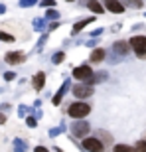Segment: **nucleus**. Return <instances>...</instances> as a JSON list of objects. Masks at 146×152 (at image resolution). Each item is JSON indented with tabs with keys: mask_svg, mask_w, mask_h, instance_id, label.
Returning a JSON list of instances; mask_svg holds the SVG:
<instances>
[{
	"mask_svg": "<svg viewBox=\"0 0 146 152\" xmlns=\"http://www.w3.org/2000/svg\"><path fill=\"white\" fill-rule=\"evenodd\" d=\"M65 111H67V115L71 118L77 121V118H85L87 115L91 113V105H89V103H83V101H75V103H71Z\"/></svg>",
	"mask_w": 146,
	"mask_h": 152,
	"instance_id": "nucleus-1",
	"label": "nucleus"
},
{
	"mask_svg": "<svg viewBox=\"0 0 146 152\" xmlns=\"http://www.w3.org/2000/svg\"><path fill=\"white\" fill-rule=\"evenodd\" d=\"M69 130H71L73 138H81V140H83V138H87L91 126H89V123H87L85 118H77V121H73V124L69 126Z\"/></svg>",
	"mask_w": 146,
	"mask_h": 152,
	"instance_id": "nucleus-2",
	"label": "nucleus"
},
{
	"mask_svg": "<svg viewBox=\"0 0 146 152\" xmlns=\"http://www.w3.org/2000/svg\"><path fill=\"white\" fill-rule=\"evenodd\" d=\"M93 73H95V71L91 69L89 63H81V65H75V67H73L71 75H73V79H77L79 83H87V81L93 77Z\"/></svg>",
	"mask_w": 146,
	"mask_h": 152,
	"instance_id": "nucleus-3",
	"label": "nucleus"
},
{
	"mask_svg": "<svg viewBox=\"0 0 146 152\" xmlns=\"http://www.w3.org/2000/svg\"><path fill=\"white\" fill-rule=\"evenodd\" d=\"M128 44L138 59H146V36H132L128 39Z\"/></svg>",
	"mask_w": 146,
	"mask_h": 152,
	"instance_id": "nucleus-4",
	"label": "nucleus"
},
{
	"mask_svg": "<svg viewBox=\"0 0 146 152\" xmlns=\"http://www.w3.org/2000/svg\"><path fill=\"white\" fill-rule=\"evenodd\" d=\"M71 93L75 95V99H77V101H83V99H89V97H93L95 89H93L91 85L77 83V85H73V87H71Z\"/></svg>",
	"mask_w": 146,
	"mask_h": 152,
	"instance_id": "nucleus-5",
	"label": "nucleus"
},
{
	"mask_svg": "<svg viewBox=\"0 0 146 152\" xmlns=\"http://www.w3.org/2000/svg\"><path fill=\"white\" fill-rule=\"evenodd\" d=\"M83 148L87 152H107V146L103 144L97 136H87V138H83Z\"/></svg>",
	"mask_w": 146,
	"mask_h": 152,
	"instance_id": "nucleus-6",
	"label": "nucleus"
},
{
	"mask_svg": "<svg viewBox=\"0 0 146 152\" xmlns=\"http://www.w3.org/2000/svg\"><path fill=\"white\" fill-rule=\"evenodd\" d=\"M130 50H132V48H130V44L126 39H117V42H112L109 51H112V53H117V56H120V57H126Z\"/></svg>",
	"mask_w": 146,
	"mask_h": 152,
	"instance_id": "nucleus-7",
	"label": "nucleus"
},
{
	"mask_svg": "<svg viewBox=\"0 0 146 152\" xmlns=\"http://www.w3.org/2000/svg\"><path fill=\"white\" fill-rule=\"evenodd\" d=\"M71 87H73V85H71V79H65V81L61 83V87H59V91H57L55 95L51 97V103H53L55 107H59V105L63 103V97H65V93H67Z\"/></svg>",
	"mask_w": 146,
	"mask_h": 152,
	"instance_id": "nucleus-8",
	"label": "nucleus"
},
{
	"mask_svg": "<svg viewBox=\"0 0 146 152\" xmlns=\"http://www.w3.org/2000/svg\"><path fill=\"white\" fill-rule=\"evenodd\" d=\"M26 53L24 51H8L4 56V61L8 63V65H18V63H24L26 61Z\"/></svg>",
	"mask_w": 146,
	"mask_h": 152,
	"instance_id": "nucleus-9",
	"label": "nucleus"
},
{
	"mask_svg": "<svg viewBox=\"0 0 146 152\" xmlns=\"http://www.w3.org/2000/svg\"><path fill=\"white\" fill-rule=\"evenodd\" d=\"M103 6H105V10L112 12V14H123L126 10L120 0H103Z\"/></svg>",
	"mask_w": 146,
	"mask_h": 152,
	"instance_id": "nucleus-10",
	"label": "nucleus"
},
{
	"mask_svg": "<svg viewBox=\"0 0 146 152\" xmlns=\"http://www.w3.org/2000/svg\"><path fill=\"white\" fill-rule=\"evenodd\" d=\"M105 59H107V51L103 50V48H95V50L91 51V56H89V63H93V65L105 61Z\"/></svg>",
	"mask_w": 146,
	"mask_h": 152,
	"instance_id": "nucleus-11",
	"label": "nucleus"
},
{
	"mask_svg": "<svg viewBox=\"0 0 146 152\" xmlns=\"http://www.w3.org/2000/svg\"><path fill=\"white\" fill-rule=\"evenodd\" d=\"M95 136L99 138V140L105 144V146H112V134L109 132V130H103V129H99V130H95Z\"/></svg>",
	"mask_w": 146,
	"mask_h": 152,
	"instance_id": "nucleus-12",
	"label": "nucleus"
},
{
	"mask_svg": "<svg viewBox=\"0 0 146 152\" xmlns=\"http://www.w3.org/2000/svg\"><path fill=\"white\" fill-rule=\"evenodd\" d=\"M32 85H34L36 91H42L45 87V73L44 71H38V73L32 77Z\"/></svg>",
	"mask_w": 146,
	"mask_h": 152,
	"instance_id": "nucleus-13",
	"label": "nucleus"
},
{
	"mask_svg": "<svg viewBox=\"0 0 146 152\" xmlns=\"http://www.w3.org/2000/svg\"><path fill=\"white\" fill-rule=\"evenodd\" d=\"M87 8H89L93 14H97V16H101V14H105V6L99 2V0H87Z\"/></svg>",
	"mask_w": 146,
	"mask_h": 152,
	"instance_id": "nucleus-14",
	"label": "nucleus"
},
{
	"mask_svg": "<svg viewBox=\"0 0 146 152\" xmlns=\"http://www.w3.org/2000/svg\"><path fill=\"white\" fill-rule=\"evenodd\" d=\"M107 77H109L107 71H99V73H93V77H91L85 85H91V87H95V85L103 83V81H107Z\"/></svg>",
	"mask_w": 146,
	"mask_h": 152,
	"instance_id": "nucleus-15",
	"label": "nucleus"
},
{
	"mask_svg": "<svg viewBox=\"0 0 146 152\" xmlns=\"http://www.w3.org/2000/svg\"><path fill=\"white\" fill-rule=\"evenodd\" d=\"M12 150L14 152H26L28 150V142L22 140V138H14L12 140Z\"/></svg>",
	"mask_w": 146,
	"mask_h": 152,
	"instance_id": "nucleus-16",
	"label": "nucleus"
},
{
	"mask_svg": "<svg viewBox=\"0 0 146 152\" xmlns=\"http://www.w3.org/2000/svg\"><path fill=\"white\" fill-rule=\"evenodd\" d=\"M93 22V18H83V20H79L77 24H75V26H73V30H71V36H77L79 32H81V30L85 28V26H87V24H91Z\"/></svg>",
	"mask_w": 146,
	"mask_h": 152,
	"instance_id": "nucleus-17",
	"label": "nucleus"
},
{
	"mask_svg": "<svg viewBox=\"0 0 146 152\" xmlns=\"http://www.w3.org/2000/svg\"><path fill=\"white\" fill-rule=\"evenodd\" d=\"M65 130H67V126H65V121H61V124H59V126H55V129H50V130H47V136L55 138V136H59L61 132H65Z\"/></svg>",
	"mask_w": 146,
	"mask_h": 152,
	"instance_id": "nucleus-18",
	"label": "nucleus"
},
{
	"mask_svg": "<svg viewBox=\"0 0 146 152\" xmlns=\"http://www.w3.org/2000/svg\"><path fill=\"white\" fill-rule=\"evenodd\" d=\"M120 2H123V6L124 8H132V10H140L142 6V0H120Z\"/></svg>",
	"mask_w": 146,
	"mask_h": 152,
	"instance_id": "nucleus-19",
	"label": "nucleus"
},
{
	"mask_svg": "<svg viewBox=\"0 0 146 152\" xmlns=\"http://www.w3.org/2000/svg\"><path fill=\"white\" fill-rule=\"evenodd\" d=\"M63 59H65V51H63V50L55 51V53L51 56V63H53V65H59V63H61Z\"/></svg>",
	"mask_w": 146,
	"mask_h": 152,
	"instance_id": "nucleus-20",
	"label": "nucleus"
},
{
	"mask_svg": "<svg viewBox=\"0 0 146 152\" xmlns=\"http://www.w3.org/2000/svg\"><path fill=\"white\" fill-rule=\"evenodd\" d=\"M34 30L36 32H44L45 30V18H34Z\"/></svg>",
	"mask_w": 146,
	"mask_h": 152,
	"instance_id": "nucleus-21",
	"label": "nucleus"
},
{
	"mask_svg": "<svg viewBox=\"0 0 146 152\" xmlns=\"http://www.w3.org/2000/svg\"><path fill=\"white\" fill-rule=\"evenodd\" d=\"M45 20H47V22H57V20H59V12L57 10H53V8H47V12H45Z\"/></svg>",
	"mask_w": 146,
	"mask_h": 152,
	"instance_id": "nucleus-22",
	"label": "nucleus"
},
{
	"mask_svg": "<svg viewBox=\"0 0 146 152\" xmlns=\"http://www.w3.org/2000/svg\"><path fill=\"white\" fill-rule=\"evenodd\" d=\"M112 152H136L134 146H128V144H115Z\"/></svg>",
	"mask_w": 146,
	"mask_h": 152,
	"instance_id": "nucleus-23",
	"label": "nucleus"
},
{
	"mask_svg": "<svg viewBox=\"0 0 146 152\" xmlns=\"http://www.w3.org/2000/svg\"><path fill=\"white\" fill-rule=\"evenodd\" d=\"M124 57H120V56H117V53H112V51H109L107 53V61L111 63V65H115V63H120Z\"/></svg>",
	"mask_w": 146,
	"mask_h": 152,
	"instance_id": "nucleus-24",
	"label": "nucleus"
},
{
	"mask_svg": "<svg viewBox=\"0 0 146 152\" xmlns=\"http://www.w3.org/2000/svg\"><path fill=\"white\" fill-rule=\"evenodd\" d=\"M0 42H6V44H12V42H16V38L12 34H8V32H4V30H0Z\"/></svg>",
	"mask_w": 146,
	"mask_h": 152,
	"instance_id": "nucleus-25",
	"label": "nucleus"
},
{
	"mask_svg": "<svg viewBox=\"0 0 146 152\" xmlns=\"http://www.w3.org/2000/svg\"><path fill=\"white\" fill-rule=\"evenodd\" d=\"M28 113L34 115V109H28L26 105H20V107H18V117H20V118H26V115H28Z\"/></svg>",
	"mask_w": 146,
	"mask_h": 152,
	"instance_id": "nucleus-26",
	"label": "nucleus"
},
{
	"mask_svg": "<svg viewBox=\"0 0 146 152\" xmlns=\"http://www.w3.org/2000/svg\"><path fill=\"white\" fill-rule=\"evenodd\" d=\"M26 124H28L30 129H36V126H38V118H36L34 115H30V117H26Z\"/></svg>",
	"mask_w": 146,
	"mask_h": 152,
	"instance_id": "nucleus-27",
	"label": "nucleus"
},
{
	"mask_svg": "<svg viewBox=\"0 0 146 152\" xmlns=\"http://www.w3.org/2000/svg\"><path fill=\"white\" fill-rule=\"evenodd\" d=\"M38 0H18V4H20V8H30V6H34Z\"/></svg>",
	"mask_w": 146,
	"mask_h": 152,
	"instance_id": "nucleus-28",
	"label": "nucleus"
},
{
	"mask_svg": "<svg viewBox=\"0 0 146 152\" xmlns=\"http://www.w3.org/2000/svg\"><path fill=\"white\" fill-rule=\"evenodd\" d=\"M45 42H47V34H45V32H44V34H42V38H39L38 39V45H36V50H42V48H44V45H45Z\"/></svg>",
	"mask_w": 146,
	"mask_h": 152,
	"instance_id": "nucleus-29",
	"label": "nucleus"
},
{
	"mask_svg": "<svg viewBox=\"0 0 146 152\" xmlns=\"http://www.w3.org/2000/svg\"><path fill=\"white\" fill-rule=\"evenodd\" d=\"M134 150L136 152H146V140H138L134 144Z\"/></svg>",
	"mask_w": 146,
	"mask_h": 152,
	"instance_id": "nucleus-30",
	"label": "nucleus"
},
{
	"mask_svg": "<svg viewBox=\"0 0 146 152\" xmlns=\"http://www.w3.org/2000/svg\"><path fill=\"white\" fill-rule=\"evenodd\" d=\"M39 6H44V8H55V0H42Z\"/></svg>",
	"mask_w": 146,
	"mask_h": 152,
	"instance_id": "nucleus-31",
	"label": "nucleus"
},
{
	"mask_svg": "<svg viewBox=\"0 0 146 152\" xmlns=\"http://www.w3.org/2000/svg\"><path fill=\"white\" fill-rule=\"evenodd\" d=\"M97 42H99V39H93V38H91V39H87V42H85V45H87V48H91V50H95V48H97Z\"/></svg>",
	"mask_w": 146,
	"mask_h": 152,
	"instance_id": "nucleus-32",
	"label": "nucleus"
},
{
	"mask_svg": "<svg viewBox=\"0 0 146 152\" xmlns=\"http://www.w3.org/2000/svg\"><path fill=\"white\" fill-rule=\"evenodd\" d=\"M4 79H6V81H14V79H16V73H14V71H6Z\"/></svg>",
	"mask_w": 146,
	"mask_h": 152,
	"instance_id": "nucleus-33",
	"label": "nucleus"
},
{
	"mask_svg": "<svg viewBox=\"0 0 146 152\" xmlns=\"http://www.w3.org/2000/svg\"><path fill=\"white\" fill-rule=\"evenodd\" d=\"M34 152H51V150L45 148V146H42V144H38V146H34Z\"/></svg>",
	"mask_w": 146,
	"mask_h": 152,
	"instance_id": "nucleus-34",
	"label": "nucleus"
},
{
	"mask_svg": "<svg viewBox=\"0 0 146 152\" xmlns=\"http://www.w3.org/2000/svg\"><path fill=\"white\" fill-rule=\"evenodd\" d=\"M59 26H61V24H59V22H51L50 26H47V30H50V32H53V30H57V28H59Z\"/></svg>",
	"mask_w": 146,
	"mask_h": 152,
	"instance_id": "nucleus-35",
	"label": "nucleus"
},
{
	"mask_svg": "<svg viewBox=\"0 0 146 152\" xmlns=\"http://www.w3.org/2000/svg\"><path fill=\"white\" fill-rule=\"evenodd\" d=\"M101 34H103V28H97L91 32V38H97V36H101Z\"/></svg>",
	"mask_w": 146,
	"mask_h": 152,
	"instance_id": "nucleus-36",
	"label": "nucleus"
},
{
	"mask_svg": "<svg viewBox=\"0 0 146 152\" xmlns=\"http://www.w3.org/2000/svg\"><path fill=\"white\" fill-rule=\"evenodd\" d=\"M34 117H36V118H42V117H44V113H42V111H39V109H36V113H34Z\"/></svg>",
	"mask_w": 146,
	"mask_h": 152,
	"instance_id": "nucleus-37",
	"label": "nucleus"
},
{
	"mask_svg": "<svg viewBox=\"0 0 146 152\" xmlns=\"http://www.w3.org/2000/svg\"><path fill=\"white\" fill-rule=\"evenodd\" d=\"M4 123H6V115L0 111V124H4Z\"/></svg>",
	"mask_w": 146,
	"mask_h": 152,
	"instance_id": "nucleus-38",
	"label": "nucleus"
},
{
	"mask_svg": "<svg viewBox=\"0 0 146 152\" xmlns=\"http://www.w3.org/2000/svg\"><path fill=\"white\" fill-rule=\"evenodd\" d=\"M4 12H6V6H4V4H0V14H4Z\"/></svg>",
	"mask_w": 146,
	"mask_h": 152,
	"instance_id": "nucleus-39",
	"label": "nucleus"
},
{
	"mask_svg": "<svg viewBox=\"0 0 146 152\" xmlns=\"http://www.w3.org/2000/svg\"><path fill=\"white\" fill-rule=\"evenodd\" d=\"M51 150H55V152H63V150H61V148H59V146H53V148H51Z\"/></svg>",
	"mask_w": 146,
	"mask_h": 152,
	"instance_id": "nucleus-40",
	"label": "nucleus"
},
{
	"mask_svg": "<svg viewBox=\"0 0 146 152\" xmlns=\"http://www.w3.org/2000/svg\"><path fill=\"white\" fill-rule=\"evenodd\" d=\"M81 4H87V0H81Z\"/></svg>",
	"mask_w": 146,
	"mask_h": 152,
	"instance_id": "nucleus-41",
	"label": "nucleus"
},
{
	"mask_svg": "<svg viewBox=\"0 0 146 152\" xmlns=\"http://www.w3.org/2000/svg\"><path fill=\"white\" fill-rule=\"evenodd\" d=\"M65 2H75V0H65Z\"/></svg>",
	"mask_w": 146,
	"mask_h": 152,
	"instance_id": "nucleus-42",
	"label": "nucleus"
},
{
	"mask_svg": "<svg viewBox=\"0 0 146 152\" xmlns=\"http://www.w3.org/2000/svg\"><path fill=\"white\" fill-rule=\"evenodd\" d=\"M144 16H146V12H144Z\"/></svg>",
	"mask_w": 146,
	"mask_h": 152,
	"instance_id": "nucleus-43",
	"label": "nucleus"
}]
</instances>
